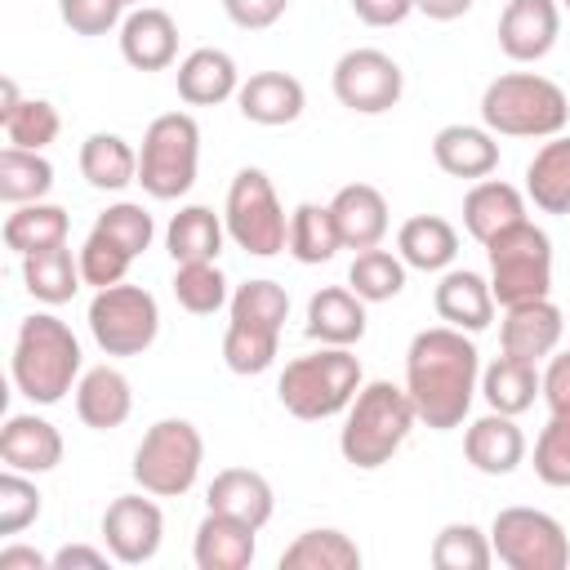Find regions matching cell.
Segmentation results:
<instances>
[{
	"mask_svg": "<svg viewBox=\"0 0 570 570\" xmlns=\"http://www.w3.org/2000/svg\"><path fill=\"white\" fill-rule=\"evenodd\" d=\"M481 383V356L472 338L454 325L419 330L405 352V392L414 401L419 423L432 432H450L468 419Z\"/></svg>",
	"mask_w": 570,
	"mask_h": 570,
	"instance_id": "6da1fadb",
	"label": "cell"
},
{
	"mask_svg": "<svg viewBox=\"0 0 570 570\" xmlns=\"http://www.w3.org/2000/svg\"><path fill=\"white\" fill-rule=\"evenodd\" d=\"M80 379V343L67 321L36 312L18 325L13 338V383L36 405H58Z\"/></svg>",
	"mask_w": 570,
	"mask_h": 570,
	"instance_id": "7a4b0ae2",
	"label": "cell"
},
{
	"mask_svg": "<svg viewBox=\"0 0 570 570\" xmlns=\"http://www.w3.org/2000/svg\"><path fill=\"white\" fill-rule=\"evenodd\" d=\"M414 419H419V414H414L410 392L396 387V383H387V379H374V383H365V387L352 396L347 423H343V432H338V450H343V459H347L352 468L374 472V468H383V463L405 445Z\"/></svg>",
	"mask_w": 570,
	"mask_h": 570,
	"instance_id": "3957f363",
	"label": "cell"
},
{
	"mask_svg": "<svg viewBox=\"0 0 570 570\" xmlns=\"http://www.w3.org/2000/svg\"><path fill=\"white\" fill-rule=\"evenodd\" d=\"M481 120L503 138H557L570 120V102L557 80L534 71H508L485 85Z\"/></svg>",
	"mask_w": 570,
	"mask_h": 570,
	"instance_id": "277c9868",
	"label": "cell"
},
{
	"mask_svg": "<svg viewBox=\"0 0 570 570\" xmlns=\"http://www.w3.org/2000/svg\"><path fill=\"white\" fill-rule=\"evenodd\" d=\"M289 294L276 281H245L232 294V321L223 334V361L232 374H263L276 361Z\"/></svg>",
	"mask_w": 570,
	"mask_h": 570,
	"instance_id": "5b68a950",
	"label": "cell"
},
{
	"mask_svg": "<svg viewBox=\"0 0 570 570\" xmlns=\"http://www.w3.org/2000/svg\"><path fill=\"white\" fill-rule=\"evenodd\" d=\"M361 392V361L347 347H321L312 356H298L285 365L276 396L294 419H334L352 405V396Z\"/></svg>",
	"mask_w": 570,
	"mask_h": 570,
	"instance_id": "8992f818",
	"label": "cell"
},
{
	"mask_svg": "<svg viewBox=\"0 0 570 570\" xmlns=\"http://www.w3.org/2000/svg\"><path fill=\"white\" fill-rule=\"evenodd\" d=\"M200 165V125L187 111H165L147 125L138 151V183L151 200H178L191 191Z\"/></svg>",
	"mask_w": 570,
	"mask_h": 570,
	"instance_id": "52a82bcc",
	"label": "cell"
},
{
	"mask_svg": "<svg viewBox=\"0 0 570 570\" xmlns=\"http://www.w3.org/2000/svg\"><path fill=\"white\" fill-rule=\"evenodd\" d=\"M490 294L494 303L512 307V303H530V298H548L552 289V240L543 227H534L530 218L503 227L490 245Z\"/></svg>",
	"mask_w": 570,
	"mask_h": 570,
	"instance_id": "ba28073f",
	"label": "cell"
},
{
	"mask_svg": "<svg viewBox=\"0 0 570 570\" xmlns=\"http://www.w3.org/2000/svg\"><path fill=\"white\" fill-rule=\"evenodd\" d=\"M200 459H205V441L196 432V423L187 419H160L142 432L138 450H134V481L156 494V499H178L196 485L200 476Z\"/></svg>",
	"mask_w": 570,
	"mask_h": 570,
	"instance_id": "9c48e42d",
	"label": "cell"
},
{
	"mask_svg": "<svg viewBox=\"0 0 570 570\" xmlns=\"http://www.w3.org/2000/svg\"><path fill=\"white\" fill-rule=\"evenodd\" d=\"M223 223H227V236L254 258H272V254H281L289 245V218H285V209L276 200V187L254 165H245L232 178Z\"/></svg>",
	"mask_w": 570,
	"mask_h": 570,
	"instance_id": "30bf717a",
	"label": "cell"
},
{
	"mask_svg": "<svg viewBox=\"0 0 570 570\" xmlns=\"http://www.w3.org/2000/svg\"><path fill=\"white\" fill-rule=\"evenodd\" d=\"M89 334L107 356H142L160 334V307L142 285H107L89 303Z\"/></svg>",
	"mask_w": 570,
	"mask_h": 570,
	"instance_id": "8fae6325",
	"label": "cell"
},
{
	"mask_svg": "<svg viewBox=\"0 0 570 570\" xmlns=\"http://www.w3.org/2000/svg\"><path fill=\"white\" fill-rule=\"evenodd\" d=\"M490 548L508 570H566L570 539L557 517L539 508H503L490 525Z\"/></svg>",
	"mask_w": 570,
	"mask_h": 570,
	"instance_id": "7c38bea8",
	"label": "cell"
},
{
	"mask_svg": "<svg viewBox=\"0 0 570 570\" xmlns=\"http://www.w3.org/2000/svg\"><path fill=\"white\" fill-rule=\"evenodd\" d=\"M405 76L383 49H347L334 62V98L356 116H383L401 102Z\"/></svg>",
	"mask_w": 570,
	"mask_h": 570,
	"instance_id": "4fadbf2b",
	"label": "cell"
},
{
	"mask_svg": "<svg viewBox=\"0 0 570 570\" xmlns=\"http://www.w3.org/2000/svg\"><path fill=\"white\" fill-rule=\"evenodd\" d=\"M147 494V490H142ZM142 494H120L102 512V543L120 566H142L160 552L165 539V517L151 499Z\"/></svg>",
	"mask_w": 570,
	"mask_h": 570,
	"instance_id": "5bb4252c",
	"label": "cell"
},
{
	"mask_svg": "<svg viewBox=\"0 0 570 570\" xmlns=\"http://www.w3.org/2000/svg\"><path fill=\"white\" fill-rule=\"evenodd\" d=\"M561 36L557 0H508L499 13V49L512 62H539Z\"/></svg>",
	"mask_w": 570,
	"mask_h": 570,
	"instance_id": "9a60e30c",
	"label": "cell"
},
{
	"mask_svg": "<svg viewBox=\"0 0 570 570\" xmlns=\"http://www.w3.org/2000/svg\"><path fill=\"white\" fill-rule=\"evenodd\" d=\"M561 330H566V321H561V307L557 303H548V298L512 303L508 316H503V325H499V347H503V356H517V361L539 365L543 356L557 352Z\"/></svg>",
	"mask_w": 570,
	"mask_h": 570,
	"instance_id": "2e32d148",
	"label": "cell"
},
{
	"mask_svg": "<svg viewBox=\"0 0 570 570\" xmlns=\"http://www.w3.org/2000/svg\"><path fill=\"white\" fill-rule=\"evenodd\" d=\"M120 58L134 71H165L178 58V27L165 9L156 4H138L125 22H120Z\"/></svg>",
	"mask_w": 570,
	"mask_h": 570,
	"instance_id": "e0dca14e",
	"label": "cell"
},
{
	"mask_svg": "<svg viewBox=\"0 0 570 570\" xmlns=\"http://www.w3.org/2000/svg\"><path fill=\"white\" fill-rule=\"evenodd\" d=\"M0 463L13 468V472H53L62 463V436L49 419L40 414H13L4 428H0Z\"/></svg>",
	"mask_w": 570,
	"mask_h": 570,
	"instance_id": "ac0fdd59",
	"label": "cell"
},
{
	"mask_svg": "<svg viewBox=\"0 0 570 570\" xmlns=\"http://www.w3.org/2000/svg\"><path fill=\"white\" fill-rule=\"evenodd\" d=\"M334 209V223H338V236H343V249H374L383 236H387V200L379 187L370 183H347L334 191L330 200Z\"/></svg>",
	"mask_w": 570,
	"mask_h": 570,
	"instance_id": "d6986e66",
	"label": "cell"
},
{
	"mask_svg": "<svg viewBox=\"0 0 570 570\" xmlns=\"http://www.w3.org/2000/svg\"><path fill=\"white\" fill-rule=\"evenodd\" d=\"M463 454L476 472L485 476H508L517 472V463L525 459V436L521 428L512 423V414H499L490 410L485 419H476L468 432H463Z\"/></svg>",
	"mask_w": 570,
	"mask_h": 570,
	"instance_id": "ffe728a7",
	"label": "cell"
},
{
	"mask_svg": "<svg viewBox=\"0 0 570 570\" xmlns=\"http://www.w3.org/2000/svg\"><path fill=\"white\" fill-rule=\"evenodd\" d=\"M236 107L254 125H289V120L303 116L307 94H303V85L289 71H254L236 89Z\"/></svg>",
	"mask_w": 570,
	"mask_h": 570,
	"instance_id": "44dd1931",
	"label": "cell"
},
{
	"mask_svg": "<svg viewBox=\"0 0 570 570\" xmlns=\"http://www.w3.org/2000/svg\"><path fill=\"white\" fill-rule=\"evenodd\" d=\"M307 334L325 347H352L365 338V298L343 285H325L307 298Z\"/></svg>",
	"mask_w": 570,
	"mask_h": 570,
	"instance_id": "7402d4cb",
	"label": "cell"
},
{
	"mask_svg": "<svg viewBox=\"0 0 570 570\" xmlns=\"http://www.w3.org/2000/svg\"><path fill=\"white\" fill-rule=\"evenodd\" d=\"M209 512H227L254 530H263L272 521V485L263 472H249V468H223L214 481H209V494H205Z\"/></svg>",
	"mask_w": 570,
	"mask_h": 570,
	"instance_id": "603a6c76",
	"label": "cell"
},
{
	"mask_svg": "<svg viewBox=\"0 0 570 570\" xmlns=\"http://www.w3.org/2000/svg\"><path fill=\"white\" fill-rule=\"evenodd\" d=\"M254 525L227 517V512H209L200 525H196V543H191V557L200 570H249L258 543H254Z\"/></svg>",
	"mask_w": 570,
	"mask_h": 570,
	"instance_id": "cb8c5ba5",
	"label": "cell"
},
{
	"mask_svg": "<svg viewBox=\"0 0 570 570\" xmlns=\"http://www.w3.org/2000/svg\"><path fill=\"white\" fill-rule=\"evenodd\" d=\"M432 160L450 178H490L499 169V142L476 125H445L432 138Z\"/></svg>",
	"mask_w": 570,
	"mask_h": 570,
	"instance_id": "d4e9b609",
	"label": "cell"
},
{
	"mask_svg": "<svg viewBox=\"0 0 570 570\" xmlns=\"http://www.w3.org/2000/svg\"><path fill=\"white\" fill-rule=\"evenodd\" d=\"M134 410V392H129V379L111 365H98V370H85L80 383H76V414L85 428L94 432H111L129 419Z\"/></svg>",
	"mask_w": 570,
	"mask_h": 570,
	"instance_id": "484cf974",
	"label": "cell"
},
{
	"mask_svg": "<svg viewBox=\"0 0 570 570\" xmlns=\"http://www.w3.org/2000/svg\"><path fill=\"white\" fill-rule=\"evenodd\" d=\"M178 98L191 102V107H214V102H227L236 89H240V71L232 62V53L223 49H191L183 62H178Z\"/></svg>",
	"mask_w": 570,
	"mask_h": 570,
	"instance_id": "4316f807",
	"label": "cell"
},
{
	"mask_svg": "<svg viewBox=\"0 0 570 570\" xmlns=\"http://www.w3.org/2000/svg\"><path fill=\"white\" fill-rule=\"evenodd\" d=\"M432 303H436V316L445 325L463 330V334H481L494 321L490 281H481L476 272H445L441 285H436V294H432Z\"/></svg>",
	"mask_w": 570,
	"mask_h": 570,
	"instance_id": "83f0119b",
	"label": "cell"
},
{
	"mask_svg": "<svg viewBox=\"0 0 570 570\" xmlns=\"http://www.w3.org/2000/svg\"><path fill=\"white\" fill-rule=\"evenodd\" d=\"M521 218H525V196H521L512 183H503V178H481V183L463 196V227H468V236L481 240V245H490L503 227H512V223H521Z\"/></svg>",
	"mask_w": 570,
	"mask_h": 570,
	"instance_id": "f1b7e54d",
	"label": "cell"
},
{
	"mask_svg": "<svg viewBox=\"0 0 570 570\" xmlns=\"http://www.w3.org/2000/svg\"><path fill=\"white\" fill-rule=\"evenodd\" d=\"M227 223L209 205H183L165 227V249L174 263H214L223 254Z\"/></svg>",
	"mask_w": 570,
	"mask_h": 570,
	"instance_id": "f546056e",
	"label": "cell"
},
{
	"mask_svg": "<svg viewBox=\"0 0 570 570\" xmlns=\"http://www.w3.org/2000/svg\"><path fill=\"white\" fill-rule=\"evenodd\" d=\"M396 254L405 258V267H419V272H441L454 263L459 254V232L436 218V214H414L401 223L396 232Z\"/></svg>",
	"mask_w": 570,
	"mask_h": 570,
	"instance_id": "4dcf8cb0",
	"label": "cell"
},
{
	"mask_svg": "<svg viewBox=\"0 0 570 570\" xmlns=\"http://www.w3.org/2000/svg\"><path fill=\"white\" fill-rule=\"evenodd\" d=\"M525 196L543 214H570V138H552L525 165Z\"/></svg>",
	"mask_w": 570,
	"mask_h": 570,
	"instance_id": "1f68e13d",
	"label": "cell"
},
{
	"mask_svg": "<svg viewBox=\"0 0 570 570\" xmlns=\"http://www.w3.org/2000/svg\"><path fill=\"white\" fill-rule=\"evenodd\" d=\"M80 174L98 191H120L138 183V151L120 134H89L80 142Z\"/></svg>",
	"mask_w": 570,
	"mask_h": 570,
	"instance_id": "d6a6232c",
	"label": "cell"
},
{
	"mask_svg": "<svg viewBox=\"0 0 570 570\" xmlns=\"http://www.w3.org/2000/svg\"><path fill=\"white\" fill-rule=\"evenodd\" d=\"M4 245L27 258L36 249H53V245H67V209L62 205H49V200H31V205H18L9 218H4Z\"/></svg>",
	"mask_w": 570,
	"mask_h": 570,
	"instance_id": "836d02e7",
	"label": "cell"
},
{
	"mask_svg": "<svg viewBox=\"0 0 570 570\" xmlns=\"http://www.w3.org/2000/svg\"><path fill=\"white\" fill-rule=\"evenodd\" d=\"M22 281H27V294L58 307V303H71L76 289H80V258H71L67 245H53V249H36L22 258Z\"/></svg>",
	"mask_w": 570,
	"mask_h": 570,
	"instance_id": "e575fe53",
	"label": "cell"
},
{
	"mask_svg": "<svg viewBox=\"0 0 570 570\" xmlns=\"http://www.w3.org/2000/svg\"><path fill=\"white\" fill-rule=\"evenodd\" d=\"M481 396H485L490 410L517 419V414H525V410L534 405V396H539V370H534L530 361L499 356V361H490L485 374H481Z\"/></svg>",
	"mask_w": 570,
	"mask_h": 570,
	"instance_id": "d590c367",
	"label": "cell"
},
{
	"mask_svg": "<svg viewBox=\"0 0 570 570\" xmlns=\"http://www.w3.org/2000/svg\"><path fill=\"white\" fill-rule=\"evenodd\" d=\"M285 249H289L298 263H330V258L343 249L334 209H330V205H316V200H303V205L289 214V245H285Z\"/></svg>",
	"mask_w": 570,
	"mask_h": 570,
	"instance_id": "8d00e7d4",
	"label": "cell"
},
{
	"mask_svg": "<svg viewBox=\"0 0 570 570\" xmlns=\"http://www.w3.org/2000/svg\"><path fill=\"white\" fill-rule=\"evenodd\" d=\"M361 548L343 530H307L281 552V570H356Z\"/></svg>",
	"mask_w": 570,
	"mask_h": 570,
	"instance_id": "74e56055",
	"label": "cell"
},
{
	"mask_svg": "<svg viewBox=\"0 0 570 570\" xmlns=\"http://www.w3.org/2000/svg\"><path fill=\"white\" fill-rule=\"evenodd\" d=\"M49 187H53V165L40 151H22V147L0 151V200L31 205V200H45Z\"/></svg>",
	"mask_w": 570,
	"mask_h": 570,
	"instance_id": "f35d334b",
	"label": "cell"
},
{
	"mask_svg": "<svg viewBox=\"0 0 570 570\" xmlns=\"http://www.w3.org/2000/svg\"><path fill=\"white\" fill-rule=\"evenodd\" d=\"M347 285L365 298V303H387L405 289V258L387 254V249H361L347 267Z\"/></svg>",
	"mask_w": 570,
	"mask_h": 570,
	"instance_id": "ab89813d",
	"label": "cell"
},
{
	"mask_svg": "<svg viewBox=\"0 0 570 570\" xmlns=\"http://www.w3.org/2000/svg\"><path fill=\"white\" fill-rule=\"evenodd\" d=\"M0 129H4L9 147L45 151V147L58 138L62 120H58V107H53V102H45V98H22V102H13L9 111H0Z\"/></svg>",
	"mask_w": 570,
	"mask_h": 570,
	"instance_id": "60d3db41",
	"label": "cell"
},
{
	"mask_svg": "<svg viewBox=\"0 0 570 570\" xmlns=\"http://www.w3.org/2000/svg\"><path fill=\"white\" fill-rule=\"evenodd\" d=\"M494 561L490 534H481L472 521H450L432 539V566L436 570H485Z\"/></svg>",
	"mask_w": 570,
	"mask_h": 570,
	"instance_id": "b9f144b4",
	"label": "cell"
},
{
	"mask_svg": "<svg viewBox=\"0 0 570 570\" xmlns=\"http://www.w3.org/2000/svg\"><path fill=\"white\" fill-rule=\"evenodd\" d=\"M174 298L191 316H214L227 303V276L214 263H178V272H174Z\"/></svg>",
	"mask_w": 570,
	"mask_h": 570,
	"instance_id": "7bdbcfd3",
	"label": "cell"
},
{
	"mask_svg": "<svg viewBox=\"0 0 570 570\" xmlns=\"http://www.w3.org/2000/svg\"><path fill=\"white\" fill-rule=\"evenodd\" d=\"M534 476L543 485H570V410H552L548 428L534 441Z\"/></svg>",
	"mask_w": 570,
	"mask_h": 570,
	"instance_id": "ee69618b",
	"label": "cell"
},
{
	"mask_svg": "<svg viewBox=\"0 0 570 570\" xmlns=\"http://www.w3.org/2000/svg\"><path fill=\"white\" fill-rule=\"evenodd\" d=\"M80 276H85V285H94V289H107V285H120L125 281V272H129V263H134V254L125 249V245H116L107 232H89L85 236V245H80Z\"/></svg>",
	"mask_w": 570,
	"mask_h": 570,
	"instance_id": "f6af8a7d",
	"label": "cell"
},
{
	"mask_svg": "<svg viewBox=\"0 0 570 570\" xmlns=\"http://www.w3.org/2000/svg\"><path fill=\"white\" fill-rule=\"evenodd\" d=\"M40 517V490L27 481V472L4 468L0 472V534H18Z\"/></svg>",
	"mask_w": 570,
	"mask_h": 570,
	"instance_id": "bcb514c9",
	"label": "cell"
},
{
	"mask_svg": "<svg viewBox=\"0 0 570 570\" xmlns=\"http://www.w3.org/2000/svg\"><path fill=\"white\" fill-rule=\"evenodd\" d=\"M94 227H98V232H107L116 245H125L134 258H138V254L151 245V236H156V227H151V214H147L142 205H134V200H120V205L102 209Z\"/></svg>",
	"mask_w": 570,
	"mask_h": 570,
	"instance_id": "7dc6e473",
	"label": "cell"
},
{
	"mask_svg": "<svg viewBox=\"0 0 570 570\" xmlns=\"http://www.w3.org/2000/svg\"><path fill=\"white\" fill-rule=\"evenodd\" d=\"M120 9L125 0H58V13L76 36H107L120 22Z\"/></svg>",
	"mask_w": 570,
	"mask_h": 570,
	"instance_id": "c3c4849f",
	"label": "cell"
},
{
	"mask_svg": "<svg viewBox=\"0 0 570 570\" xmlns=\"http://www.w3.org/2000/svg\"><path fill=\"white\" fill-rule=\"evenodd\" d=\"M223 9L240 31H267L272 22H281L289 0H223Z\"/></svg>",
	"mask_w": 570,
	"mask_h": 570,
	"instance_id": "681fc988",
	"label": "cell"
},
{
	"mask_svg": "<svg viewBox=\"0 0 570 570\" xmlns=\"http://www.w3.org/2000/svg\"><path fill=\"white\" fill-rule=\"evenodd\" d=\"M539 396L548 401V410H570V352L548 361V370L539 374Z\"/></svg>",
	"mask_w": 570,
	"mask_h": 570,
	"instance_id": "f907efd6",
	"label": "cell"
},
{
	"mask_svg": "<svg viewBox=\"0 0 570 570\" xmlns=\"http://www.w3.org/2000/svg\"><path fill=\"white\" fill-rule=\"evenodd\" d=\"M352 13L365 27H396L414 13V0H352Z\"/></svg>",
	"mask_w": 570,
	"mask_h": 570,
	"instance_id": "816d5d0a",
	"label": "cell"
},
{
	"mask_svg": "<svg viewBox=\"0 0 570 570\" xmlns=\"http://www.w3.org/2000/svg\"><path fill=\"white\" fill-rule=\"evenodd\" d=\"M49 566H53V570H76V566H85V570H102V566H107V552L85 548V543H67V548H58V552L49 557Z\"/></svg>",
	"mask_w": 570,
	"mask_h": 570,
	"instance_id": "f5cc1de1",
	"label": "cell"
},
{
	"mask_svg": "<svg viewBox=\"0 0 570 570\" xmlns=\"http://www.w3.org/2000/svg\"><path fill=\"white\" fill-rule=\"evenodd\" d=\"M49 561L36 552V548H22V543H9L0 548V570H45Z\"/></svg>",
	"mask_w": 570,
	"mask_h": 570,
	"instance_id": "db71d44e",
	"label": "cell"
},
{
	"mask_svg": "<svg viewBox=\"0 0 570 570\" xmlns=\"http://www.w3.org/2000/svg\"><path fill=\"white\" fill-rule=\"evenodd\" d=\"M472 4H476V0H414V9L428 13L432 22H454V18H463Z\"/></svg>",
	"mask_w": 570,
	"mask_h": 570,
	"instance_id": "11a10c76",
	"label": "cell"
},
{
	"mask_svg": "<svg viewBox=\"0 0 570 570\" xmlns=\"http://www.w3.org/2000/svg\"><path fill=\"white\" fill-rule=\"evenodd\" d=\"M125 4H142V0H125Z\"/></svg>",
	"mask_w": 570,
	"mask_h": 570,
	"instance_id": "9f6ffc18",
	"label": "cell"
},
{
	"mask_svg": "<svg viewBox=\"0 0 570 570\" xmlns=\"http://www.w3.org/2000/svg\"><path fill=\"white\" fill-rule=\"evenodd\" d=\"M561 4H566V9H570V0H561Z\"/></svg>",
	"mask_w": 570,
	"mask_h": 570,
	"instance_id": "6f0895ef",
	"label": "cell"
}]
</instances>
